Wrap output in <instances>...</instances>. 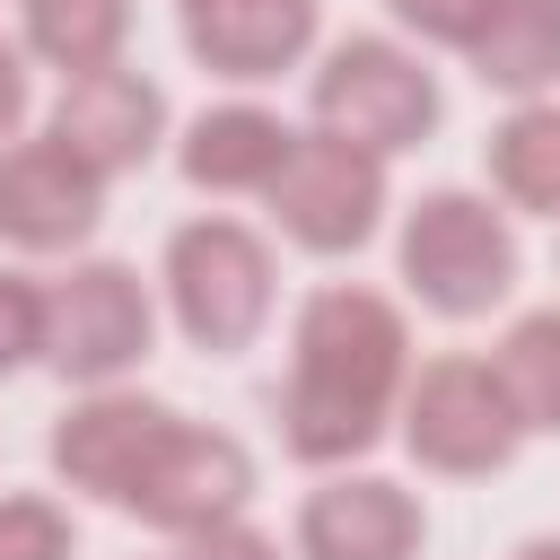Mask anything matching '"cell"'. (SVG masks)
Masks as SVG:
<instances>
[{
    "label": "cell",
    "mask_w": 560,
    "mask_h": 560,
    "mask_svg": "<svg viewBox=\"0 0 560 560\" xmlns=\"http://www.w3.org/2000/svg\"><path fill=\"white\" fill-rule=\"evenodd\" d=\"M184 560H280V542H271V534H254L245 516H228V525L192 534V542H184Z\"/></svg>",
    "instance_id": "7402d4cb"
},
{
    "label": "cell",
    "mask_w": 560,
    "mask_h": 560,
    "mask_svg": "<svg viewBox=\"0 0 560 560\" xmlns=\"http://www.w3.org/2000/svg\"><path fill=\"white\" fill-rule=\"evenodd\" d=\"M516 560H560V534H534V542H525Z\"/></svg>",
    "instance_id": "cb8c5ba5"
},
{
    "label": "cell",
    "mask_w": 560,
    "mask_h": 560,
    "mask_svg": "<svg viewBox=\"0 0 560 560\" xmlns=\"http://www.w3.org/2000/svg\"><path fill=\"white\" fill-rule=\"evenodd\" d=\"M184 44L219 79H280L315 44V0H184Z\"/></svg>",
    "instance_id": "4fadbf2b"
},
{
    "label": "cell",
    "mask_w": 560,
    "mask_h": 560,
    "mask_svg": "<svg viewBox=\"0 0 560 560\" xmlns=\"http://www.w3.org/2000/svg\"><path fill=\"white\" fill-rule=\"evenodd\" d=\"M166 306L192 350L236 359L271 324V245L245 219H184L166 236Z\"/></svg>",
    "instance_id": "3957f363"
},
{
    "label": "cell",
    "mask_w": 560,
    "mask_h": 560,
    "mask_svg": "<svg viewBox=\"0 0 560 560\" xmlns=\"http://www.w3.org/2000/svg\"><path fill=\"white\" fill-rule=\"evenodd\" d=\"M105 219V175L70 140H18L0 149V236L18 254H70Z\"/></svg>",
    "instance_id": "9c48e42d"
},
{
    "label": "cell",
    "mask_w": 560,
    "mask_h": 560,
    "mask_svg": "<svg viewBox=\"0 0 560 560\" xmlns=\"http://www.w3.org/2000/svg\"><path fill=\"white\" fill-rule=\"evenodd\" d=\"M420 499L376 472H332L298 508V560H420Z\"/></svg>",
    "instance_id": "7c38bea8"
},
{
    "label": "cell",
    "mask_w": 560,
    "mask_h": 560,
    "mask_svg": "<svg viewBox=\"0 0 560 560\" xmlns=\"http://www.w3.org/2000/svg\"><path fill=\"white\" fill-rule=\"evenodd\" d=\"M420 44H455V52H472V35L499 18V0H385Z\"/></svg>",
    "instance_id": "44dd1931"
},
{
    "label": "cell",
    "mask_w": 560,
    "mask_h": 560,
    "mask_svg": "<svg viewBox=\"0 0 560 560\" xmlns=\"http://www.w3.org/2000/svg\"><path fill=\"white\" fill-rule=\"evenodd\" d=\"M0 560H70V516L44 490H9L0 499Z\"/></svg>",
    "instance_id": "d6986e66"
},
{
    "label": "cell",
    "mask_w": 560,
    "mask_h": 560,
    "mask_svg": "<svg viewBox=\"0 0 560 560\" xmlns=\"http://www.w3.org/2000/svg\"><path fill=\"white\" fill-rule=\"evenodd\" d=\"M490 184H499V201L560 219V105L534 96L490 131Z\"/></svg>",
    "instance_id": "2e32d148"
},
{
    "label": "cell",
    "mask_w": 560,
    "mask_h": 560,
    "mask_svg": "<svg viewBox=\"0 0 560 560\" xmlns=\"http://www.w3.org/2000/svg\"><path fill=\"white\" fill-rule=\"evenodd\" d=\"M175 429V411L166 402H149V394H122V385H88V402H70L61 411V429H52V472L70 481V490H88V499H131V481L149 472V455H158V438Z\"/></svg>",
    "instance_id": "30bf717a"
},
{
    "label": "cell",
    "mask_w": 560,
    "mask_h": 560,
    "mask_svg": "<svg viewBox=\"0 0 560 560\" xmlns=\"http://www.w3.org/2000/svg\"><path fill=\"white\" fill-rule=\"evenodd\" d=\"M472 79L534 105L542 88H560V0H499V18L472 35Z\"/></svg>",
    "instance_id": "9a60e30c"
},
{
    "label": "cell",
    "mask_w": 560,
    "mask_h": 560,
    "mask_svg": "<svg viewBox=\"0 0 560 560\" xmlns=\"http://www.w3.org/2000/svg\"><path fill=\"white\" fill-rule=\"evenodd\" d=\"M306 105H315V131H341V140H359L376 158H402V149H420L438 131V79H429V61L402 52V44H385V35L332 44L324 70H315V88H306Z\"/></svg>",
    "instance_id": "5b68a950"
},
{
    "label": "cell",
    "mask_w": 560,
    "mask_h": 560,
    "mask_svg": "<svg viewBox=\"0 0 560 560\" xmlns=\"http://www.w3.org/2000/svg\"><path fill=\"white\" fill-rule=\"evenodd\" d=\"M44 359V289L26 271H0V376Z\"/></svg>",
    "instance_id": "ffe728a7"
},
{
    "label": "cell",
    "mask_w": 560,
    "mask_h": 560,
    "mask_svg": "<svg viewBox=\"0 0 560 560\" xmlns=\"http://www.w3.org/2000/svg\"><path fill=\"white\" fill-rule=\"evenodd\" d=\"M158 341V306L131 262H70L44 289V359L70 385H122Z\"/></svg>",
    "instance_id": "8992f818"
},
{
    "label": "cell",
    "mask_w": 560,
    "mask_h": 560,
    "mask_svg": "<svg viewBox=\"0 0 560 560\" xmlns=\"http://www.w3.org/2000/svg\"><path fill=\"white\" fill-rule=\"evenodd\" d=\"M26 122V70H18V44H0V140Z\"/></svg>",
    "instance_id": "603a6c76"
},
{
    "label": "cell",
    "mask_w": 560,
    "mask_h": 560,
    "mask_svg": "<svg viewBox=\"0 0 560 560\" xmlns=\"http://www.w3.org/2000/svg\"><path fill=\"white\" fill-rule=\"evenodd\" d=\"M516 438H525V420H516V402H508L490 359L446 350L402 385V446H411L420 472L481 481V472H499L516 455Z\"/></svg>",
    "instance_id": "277c9868"
},
{
    "label": "cell",
    "mask_w": 560,
    "mask_h": 560,
    "mask_svg": "<svg viewBox=\"0 0 560 560\" xmlns=\"http://www.w3.org/2000/svg\"><path fill=\"white\" fill-rule=\"evenodd\" d=\"M52 140H70V149L114 184V175H131V166L158 158V140H166V88L140 79V70H122V61L79 70V79H61V96H52Z\"/></svg>",
    "instance_id": "8fae6325"
},
{
    "label": "cell",
    "mask_w": 560,
    "mask_h": 560,
    "mask_svg": "<svg viewBox=\"0 0 560 560\" xmlns=\"http://www.w3.org/2000/svg\"><path fill=\"white\" fill-rule=\"evenodd\" d=\"M289 149H298V131L271 105H210L184 131V175L201 192H271V175L289 166Z\"/></svg>",
    "instance_id": "5bb4252c"
},
{
    "label": "cell",
    "mask_w": 560,
    "mask_h": 560,
    "mask_svg": "<svg viewBox=\"0 0 560 560\" xmlns=\"http://www.w3.org/2000/svg\"><path fill=\"white\" fill-rule=\"evenodd\" d=\"M131 35V0H26V52L52 61L61 79L122 61Z\"/></svg>",
    "instance_id": "e0dca14e"
},
{
    "label": "cell",
    "mask_w": 560,
    "mask_h": 560,
    "mask_svg": "<svg viewBox=\"0 0 560 560\" xmlns=\"http://www.w3.org/2000/svg\"><path fill=\"white\" fill-rule=\"evenodd\" d=\"M271 219L306 254H359L385 219V158L341 140V131H298L289 166L271 175Z\"/></svg>",
    "instance_id": "52a82bcc"
},
{
    "label": "cell",
    "mask_w": 560,
    "mask_h": 560,
    "mask_svg": "<svg viewBox=\"0 0 560 560\" xmlns=\"http://www.w3.org/2000/svg\"><path fill=\"white\" fill-rule=\"evenodd\" d=\"M490 368H499V385H508L516 420L560 438V306H534V315H516V324L499 332Z\"/></svg>",
    "instance_id": "ac0fdd59"
},
{
    "label": "cell",
    "mask_w": 560,
    "mask_h": 560,
    "mask_svg": "<svg viewBox=\"0 0 560 560\" xmlns=\"http://www.w3.org/2000/svg\"><path fill=\"white\" fill-rule=\"evenodd\" d=\"M411 385V332L402 306L376 289H315L298 306V341H289V394H280V438L298 464H350L385 438V420L402 411Z\"/></svg>",
    "instance_id": "6da1fadb"
},
{
    "label": "cell",
    "mask_w": 560,
    "mask_h": 560,
    "mask_svg": "<svg viewBox=\"0 0 560 560\" xmlns=\"http://www.w3.org/2000/svg\"><path fill=\"white\" fill-rule=\"evenodd\" d=\"M402 289L429 306V315H446V324H472V315H490L508 289H516V228H508V210H490L481 192H420L411 210H402Z\"/></svg>",
    "instance_id": "7a4b0ae2"
},
{
    "label": "cell",
    "mask_w": 560,
    "mask_h": 560,
    "mask_svg": "<svg viewBox=\"0 0 560 560\" xmlns=\"http://www.w3.org/2000/svg\"><path fill=\"white\" fill-rule=\"evenodd\" d=\"M245 499H254V455H245L228 429L175 420V429L158 438V455H149V472L131 481V499H122V508H131L140 525H158V534L192 542V534H210V525L245 516Z\"/></svg>",
    "instance_id": "ba28073f"
}]
</instances>
